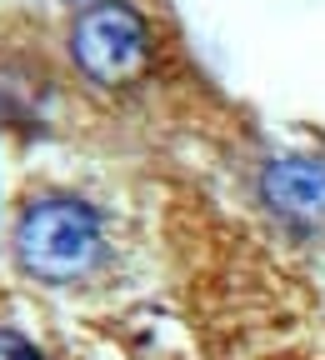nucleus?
<instances>
[{"label": "nucleus", "mask_w": 325, "mask_h": 360, "mask_svg": "<svg viewBox=\"0 0 325 360\" xmlns=\"http://www.w3.org/2000/svg\"><path fill=\"white\" fill-rule=\"evenodd\" d=\"M15 265L35 285H75L85 276H96V265L106 255V225L101 210L65 195V191H45L25 200L15 215Z\"/></svg>", "instance_id": "nucleus-1"}, {"label": "nucleus", "mask_w": 325, "mask_h": 360, "mask_svg": "<svg viewBox=\"0 0 325 360\" xmlns=\"http://www.w3.org/2000/svg\"><path fill=\"white\" fill-rule=\"evenodd\" d=\"M70 60L85 80L125 90L151 70V25L125 0H90L70 20Z\"/></svg>", "instance_id": "nucleus-2"}, {"label": "nucleus", "mask_w": 325, "mask_h": 360, "mask_svg": "<svg viewBox=\"0 0 325 360\" xmlns=\"http://www.w3.org/2000/svg\"><path fill=\"white\" fill-rule=\"evenodd\" d=\"M265 205L286 225H325V160L315 155H281L260 175Z\"/></svg>", "instance_id": "nucleus-3"}, {"label": "nucleus", "mask_w": 325, "mask_h": 360, "mask_svg": "<svg viewBox=\"0 0 325 360\" xmlns=\"http://www.w3.org/2000/svg\"><path fill=\"white\" fill-rule=\"evenodd\" d=\"M0 360H45L20 330H6V326H0Z\"/></svg>", "instance_id": "nucleus-4"}]
</instances>
